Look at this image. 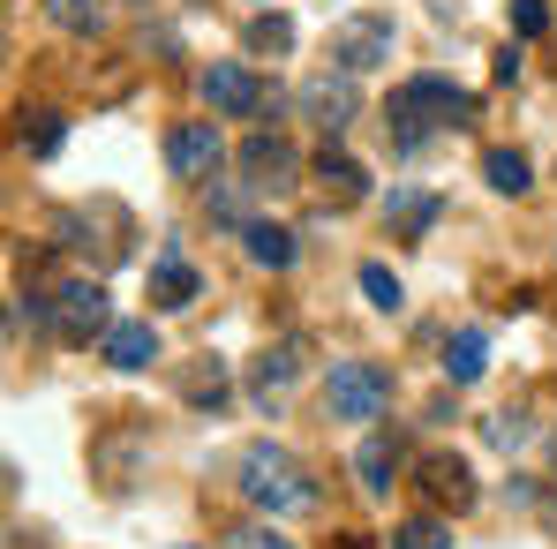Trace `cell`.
<instances>
[{
  "instance_id": "obj_1",
  "label": "cell",
  "mask_w": 557,
  "mask_h": 549,
  "mask_svg": "<svg viewBox=\"0 0 557 549\" xmlns=\"http://www.w3.org/2000/svg\"><path fill=\"white\" fill-rule=\"evenodd\" d=\"M460 121H474V98L445 76H414L392 91V144L399 151H422L437 128H460Z\"/></svg>"
},
{
  "instance_id": "obj_2",
  "label": "cell",
  "mask_w": 557,
  "mask_h": 549,
  "mask_svg": "<svg viewBox=\"0 0 557 549\" xmlns=\"http://www.w3.org/2000/svg\"><path fill=\"white\" fill-rule=\"evenodd\" d=\"M242 497L257 504V512H301V504H317V489H309V474H301V459L286 452V445H249L242 452Z\"/></svg>"
},
{
  "instance_id": "obj_3",
  "label": "cell",
  "mask_w": 557,
  "mask_h": 549,
  "mask_svg": "<svg viewBox=\"0 0 557 549\" xmlns=\"http://www.w3.org/2000/svg\"><path fill=\"white\" fill-rule=\"evenodd\" d=\"M384 407H392V369L384 362H332V376H324L332 422H376Z\"/></svg>"
},
{
  "instance_id": "obj_4",
  "label": "cell",
  "mask_w": 557,
  "mask_h": 549,
  "mask_svg": "<svg viewBox=\"0 0 557 549\" xmlns=\"http://www.w3.org/2000/svg\"><path fill=\"white\" fill-rule=\"evenodd\" d=\"M392 46H399V30H392V15H347L339 30H332V61L347 68V76H370L392 61Z\"/></svg>"
},
{
  "instance_id": "obj_5",
  "label": "cell",
  "mask_w": 557,
  "mask_h": 549,
  "mask_svg": "<svg viewBox=\"0 0 557 549\" xmlns=\"http://www.w3.org/2000/svg\"><path fill=\"white\" fill-rule=\"evenodd\" d=\"M53 324H61V339H76V347H84V339H106V332H113V309H106V286H98V278H69V286H61V301H53Z\"/></svg>"
},
{
  "instance_id": "obj_6",
  "label": "cell",
  "mask_w": 557,
  "mask_h": 549,
  "mask_svg": "<svg viewBox=\"0 0 557 549\" xmlns=\"http://www.w3.org/2000/svg\"><path fill=\"white\" fill-rule=\"evenodd\" d=\"M196 91H203V105L211 113H264L272 98H264V84L242 68V61H211L203 76H196Z\"/></svg>"
},
{
  "instance_id": "obj_7",
  "label": "cell",
  "mask_w": 557,
  "mask_h": 549,
  "mask_svg": "<svg viewBox=\"0 0 557 549\" xmlns=\"http://www.w3.org/2000/svg\"><path fill=\"white\" fill-rule=\"evenodd\" d=\"M219 159H226V144H219L211 121H182V128L166 136V166H174V182H211Z\"/></svg>"
},
{
  "instance_id": "obj_8",
  "label": "cell",
  "mask_w": 557,
  "mask_h": 549,
  "mask_svg": "<svg viewBox=\"0 0 557 549\" xmlns=\"http://www.w3.org/2000/svg\"><path fill=\"white\" fill-rule=\"evenodd\" d=\"M355 105H362V98H355V76H347V68H339V76H309V84H301V113H309L324 136H339V128L355 121Z\"/></svg>"
},
{
  "instance_id": "obj_9",
  "label": "cell",
  "mask_w": 557,
  "mask_h": 549,
  "mask_svg": "<svg viewBox=\"0 0 557 549\" xmlns=\"http://www.w3.org/2000/svg\"><path fill=\"white\" fill-rule=\"evenodd\" d=\"M242 174H249V188H294V151L278 144V136H249L242 144Z\"/></svg>"
},
{
  "instance_id": "obj_10",
  "label": "cell",
  "mask_w": 557,
  "mask_h": 549,
  "mask_svg": "<svg viewBox=\"0 0 557 549\" xmlns=\"http://www.w3.org/2000/svg\"><path fill=\"white\" fill-rule=\"evenodd\" d=\"M422 489H430L437 504H453V512H467V504H474V474H467V459H453V452L422 459Z\"/></svg>"
},
{
  "instance_id": "obj_11",
  "label": "cell",
  "mask_w": 557,
  "mask_h": 549,
  "mask_svg": "<svg viewBox=\"0 0 557 549\" xmlns=\"http://www.w3.org/2000/svg\"><path fill=\"white\" fill-rule=\"evenodd\" d=\"M384 226L407 234V241L430 234V226H437V196H422V188H392V196H384Z\"/></svg>"
},
{
  "instance_id": "obj_12",
  "label": "cell",
  "mask_w": 557,
  "mask_h": 549,
  "mask_svg": "<svg viewBox=\"0 0 557 549\" xmlns=\"http://www.w3.org/2000/svg\"><path fill=\"white\" fill-rule=\"evenodd\" d=\"M106 362L113 369H151L159 362V332H151V324H113V332H106Z\"/></svg>"
},
{
  "instance_id": "obj_13",
  "label": "cell",
  "mask_w": 557,
  "mask_h": 549,
  "mask_svg": "<svg viewBox=\"0 0 557 549\" xmlns=\"http://www.w3.org/2000/svg\"><path fill=\"white\" fill-rule=\"evenodd\" d=\"M317 182H324L332 203H362V196H370V174H362L347 151H332V144H324V159H317Z\"/></svg>"
},
{
  "instance_id": "obj_14",
  "label": "cell",
  "mask_w": 557,
  "mask_h": 549,
  "mask_svg": "<svg viewBox=\"0 0 557 549\" xmlns=\"http://www.w3.org/2000/svg\"><path fill=\"white\" fill-rule=\"evenodd\" d=\"M242 241H249V264H264V272H286L301 249H294V234L286 226H272V219H249L242 226Z\"/></svg>"
},
{
  "instance_id": "obj_15",
  "label": "cell",
  "mask_w": 557,
  "mask_h": 549,
  "mask_svg": "<svg viewBox=\"0 0 557 549\" xmlns=\"http://www.w3.org/2000/svg\"><path fill=\"white\" fill-rule=\"evenodd\" d=\"M196 286H203V278L188 272L174 249H166V257L151 264V301H159V309H188V301H196Z\"/></svg>"
},
{
  "instance_id": "obj_16",
  "label": "cell",
  "mask_w": 557,
  "mask_h": 549,
  "mask_svg": "<svg viewBox=\"0 0 557 549\" xmlns=\"http://www.w3.org/2000/svg\"><path fill=\"white\" fill-rule=\"evenodd\" d=\"M294 369H301V347H294V339H286V347H272V354L257 362V376H249V391H257V407H272L278 391L294 384Z\"/></svg>"
},
{
  "instance_id": "obj_17",
  "label": "cell",
  "mask_w": 557,
  "mask_h": 549,
  "mask_svg": "<svg viewBox=\"0 0 557 549\" xmlns=\"http://www.w3.org/2000/svg\"><path fill=\"white\" fill-rule=\"evenodd\" d=\"M355 474H362V489H370V497H384V489H392V474H399V445H392V437H362Z\"/></svg>"
},
{
  "instance_id": "obj_18",
  "label": "cell",
  "mask_w": 557,
  "mask_h": 549,
  "mask_svg": "<svg viewBox=\"0 0 557 549\" xmlns=\"http://www.w3.org/2000/svg\"><path fill=\"white\" fill-rule=\"evenodd\" d=\"M46 23L69 38H98L106 30V0H46Z\"/></svg>"
},
{
  "instance_id": "obj_19",
  "label": "cell",
  "mask_w": 557,
  "mask_h": 549,
  "mask_svg": "<svg viewBox=\"0 0 557 549\" xmlns=\"http://www.w3.org/2000/svg\"><path fill=\"white\" fill-rule=\"evenodd\" d=\"M482 369H490V339H482V332H453V339H445V376H453V384H474Z\"/></svg>"
},
{
  "instance_id": "obj_20",
  "label": "cell",
  "mask_w": 557,
  "mask_h": 549,
  "mask_svg": "<svg viewBox=\"0 0 557 549\" xmlns=\"http://www.w3.org/2000/svg\"><path fill=\"white\" fill-rule=\"evenodd\" d=\"M482 182L497 188V196H528V182H535V166H528L520 151H490V159H482Z\"/></svg>"
},
{
  "instance_id": "obj_21",
  "label": "cell",
  "mask_w": 557,
  "mask_h": 549,
  "mask_svg": "<svg viewBox=\"0 0 557 549\" xmlns=\"http://www.w3.org/2000/svg\"><path fill=\"white\" fill-rule=\"evenodd\" d=\"M61 136H69V121H61L53 105L23 113V151H30V159H53V151H61Z\"/></svg>"
},
{
  "instance_id": "obj_22",
  "label": "cell",
  "mask_w": 557,
  "mask_h": 549,
  "mask_svg": "<svg viewBox=\"0 0 557 549\" xmlns=\"http://www.w3.org/2000/svg\"><path fill=\"white\" fill-rule=\"evenodd\" d=\"M392 549H453V527L445 520H399L392 527Z\"/></svg>"
},
{
  "instance_id": "obj_23",
  "label": "cell",
  "mask_w": 557,
  "mask_h": 549,
  "mask_svg": "<svg viewBox=\"0 0 557 549\" xmlns=\"http://www.w3.org/2000/svg\"><path fill=\"white\" fill-rule=\"evenodd\" d=\"M362 294H370V309H384V316H399V309H407V286L384 272V264H362Z\"/></svg>"
},
{
  "instance_id": "obj_24",
  "label": "cell",
  "mask_w": 557,
  "mask_h": 549,
  "mask_svg": "<svg viewBox=\"0 0 557 549\" xmlns=\"http://www.w3.org/2000/svg\"><path fill=\"white\" fill-rule=\"evenodd\" d=\"M286 46H294V23L286 15H257L249 23V53H286Z\"/></svg>"
},
{
  "instance_id": "obj_25",
  "label": "cell",
  "mask_w": 557,
  "mask_h": 549,
  "mask_svg": "<svg viewBox=\"0 0 557 549\" xmlns=\"http://www.w3.org/2000/svg\"><path fill=\"white\" fill-rule=\"evenodd\" d=\"M482 437H490L497 452H520V445H528V414H490V422H482Z\"/></svg>"
},
{
  "instance_id": "obj_26",
  "label": "cell",
  "mask_w": 557,
  "mask_h": 549,
  "mask_svg": "<svg viewBox=\"0 0 557 549\" xmlns=\"http://www.w3.org/2000/svg\"><path fill=\"white\" fill-rule=\"evenodd\" d=\"M512 30L520 38H543L550 30V0H512Z\"/></svg>"
},
{
  "instance_id": "obj_27",
  "label": "cell",
  "mask_w": 557,
  "mask_h": 549,
  "mask_svg": "<svg viewBox=\"0 0 557 549\" xmlns=\"http://www.w3.org/2000/svg\"><path fill=\"white\" fill-rule=\"evenodd\" d=\"M226 542H234V549H294L286 535H278V527H264V520H257V527H234Z\"/></svg>"
},
{
  "instance_id": "obj_28",
  "label": "cell",
  "mask_w": 557,
  "mask_h": 549,
  "mask_svg": "<svg viewBox=\"0 0 557 549\" xmlns=\"http://www.w3.org/2000/svg\"><path fill=\"white\" fill-rule=\"evenodd\" d=\"M203 203H211V219H219V226H249V219H242V188H211Z\"/></svg>"
},
{
  "instance_id": "obj_29",
  "label": "cell",
  "mask_w": 557,
  "mask_h": 549,
  "mask_svg": "<svg viewBox=\"0 0 557 549\" xmlns=\"http://www.w3.org/2000/svg\"><path fill=\"white\" fill-rule=\"evenodd\" d=\"M535 512H543V527H550V542H557V497H543Z\"/></svg>"
},
{
  "instance_id": "obj_30",
  "label": "cell",
  "mask_w": 557,
  "mask_h": 549,
  "mask_svg": "<svg viewBox=\"0 0 557 549\" xmlns=\"http://www.w3.org/2000/svg\"><path fill=\"white\" fill-rule=\"evenodd\" d=\"M174 549H196V542H174Z\"/></svg>"
}]
</instances>
